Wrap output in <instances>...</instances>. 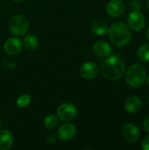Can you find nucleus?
Wrapping results in <instances>:
<instances>
[{
    "mask_svg": "<svg viewBox=\"0 0 149 150\" xmlns=\"http://www.w3.org/2000/svg\"><path fill=\"white\" fill-rule=\"evenodd\" d=\"M102 75L108 80L117 81L120 79L126 72V63L124 61L116 56H108L100 66Z\"/></svg>",
    "mask_w": 149,
    "mask_h": 150,
    "instance_id": "f257e3e1",
    "label": "nucleus"
},
{
    "mask_svg": "<svg viewBox=\"0 0 149 150\" xmlns=\"http://www.w3.org/2000/svg\"><path fill=\"white\" fill-rule=\"evenodd\" d=\"M108 34L112 43L117 47H126L132 39V33L129 25L124 22H116L108 29Z\"/></svg>",
    "mask_w": 149,
    "mask_h": 150,
    "instance_id": "f03ea898",
    "label": "nucleus"
},
{
    "mask_svg": "<svg viewBox=\"0 0 149 150\" xmlns=\"http://www.w3.org/2000/svg\"><path fill=\"white\" fill-rule=\"evenodd\" d=\"M125 73V81L132 88H140L146 83L147 71L141 63L133 64Z\"/></svg>",
    "mask_w": 149,
    "mask_h": 150,
    "instance_id": "7ed1b4c3",
    "label": "nucleus"
},
{
    "mask_svg": "<svg viewBox=\"0 0 149 150\" xmlns=\"http://www.w3.org/2000/svg\"><path fill=\"white\" fill-rule=\"evenodd\" d=\"M8 26L10 32L15 36H23L28 31L29 21L24 15L17 14L9 19Z\"/></svg>",
    "mask_w": 149,
    "mask_h": 150,
    "instance_id": "20e7f679",
    "label": "nucleus"
},
{
    "mask_svg": "<svg viewBox=\"0 0 149 150\" xmlns=\"http://www.w3.org/2000/svg\"><path fill=\"white\" fill-rule=\"evenodd\" d=\"M78 111L75 105L72 103H63L59 105V107L56 110V115L59 120L61 121H71L75 120L77 116Z\"/></svg>",
    "mask_w": 149,
    "mask_h": 150,
    "instance_id": "39448f33",
    "label": "nucleus"
},
{
    "mask_svg": "<svg viewBox=\"0 0 149 150\" xmlns=\"http://www.w3.org/2000/svg\"><path fill=\"white\" fill-rule=\"evenodd\" d=\"M80 76L85 80H92L96 78L99 74V67L93 62H88L83 63L79 69Z\"/></svg>",
    "mask_w": 149,
    "mask_h": 150,
    "instance_id": "423d86ee",
    "label": "nucleus"
},
{
    "mask_svg": "<svg viewBox=\"0 0 149 150\" xmlns=\"http://www.w3.org/2000/svg\"><path fill=\"white\" fill-rule=\"evenodd\" d=\"M128 25L129 27L136 32H139L142 30L145 26L146 19L140 11H133L128 15Z\"/></svg>",
    "mask_w": 149,
    "mask_h": 150,
    "instance_id": "0eeeda50",
    "label": "nucleus"
},
{
    "mask_svg": "<svg viewBox=\"0 0 149 150\" xmlns=\"http://www.w3.org/2000/svg\"><path fill=\"white\" fill-rule=\"evenodd\" d=\"M122 135L126 142L134 143L140 139L141 132L136 125L133 123H127L122 128Z\"/></svg>",
    "mask_w": 149,
    "mask_h": 150,
    "instance_id": "6e6552de",
    "label": "nucleus"
},
{
    "mask_svg": "<svg viewBox=\"0 0 149 150\" xmlns=\"http://www.w3.org/2000/svg\"><path fill=\"white\" fill-rule=\"evenodd\" d=\"M76 134V127L72 123H64L57 130V137L62 142L73 139Z\"/></svg>",
    "mask_w": 149,
    "mask_h": 150,
    "instance_id": "1a4fd4ad",
    "label": "nucleus"
},
{
    "mask_svg": "<svg viewBox=\"0 0 149 150\" xmlns=\"http://www.w3.org/2000/svg\"><path fill=\"white\" fill-rule=\"evenodd\" d=\"M126 10V4L122 0H111L106 5V12L113 18L120 17Z\"/></svg>",
    "mask_w": 149,
    "mask_h": 150,
    "instance_id": "9d476101",
    "label": "nucleus"
},
{
    "mask_svg": "<svg viewBox=\"0 0 149 150\" xmlns=\"http://www.w3.org/2000/svg\"><path fill=\"white\" fill-rule=\"evenodd\" d=\"M22 49V41L18 38H9L4 44V50L9 55H16Z\"/></svg>",
    "mask_w": 149,
    "mask_h": 150,
    "instance_id": "9b49d317",
    "label": "nucleus"
},
{
    "mask_svg": "<svg viewBox=\"0 0 149 150\" xmlns=\"http://www.w3.org/2000/svg\"><path fill=\"white\" fill-rule=\"evenodd\" d=\"M92 50L97 56L102 58L110 56L113 52L112 46L109 43L102 40L95 42L92 46Z\"/></svg>",
    "mask_w": 149,
    "mask_h": 150,
    "instance_id": "f8f14e48",
    "label": "nucleus"
},
{
    "mask_svg": "<svg viewBox=\"0 0 149 150\" xmlns=\"http://www.w3.org/2000/svg\"><path fill=\"white\" fill-rule=\"evenodd\" d=\"M142 107V100L138 96H131L125 102V109L129 113H134Z\"/></svg>",
    "mask_w": 149,
    "mask_h": 150,
    "instance_id": "ddd939ff",
    "label": "nucleus"
},
{
    "mask_svg": "<svg viewBox=\"0 0 149 150\" xmlns=\"http://www.w3.org/2000/svg\"><path fill=\"white\" fill-rule=\"evenodd\" d=\"M13 144V136L8 130H0V150H9Z\"/></svg>",
    "mask_w": 149,
    "mask_h": 150,
    "instance_id": "4468645a",
    "label": "nucleus"
},
{
    "mask_svg": "<svg viewBox=\"0 0 149 150\" xmlns=\"http://www.w3.org/2000/svg\"><path fill=\"white\" fill-rule=\"evenodd\" d=\"M90 29L94 34L98 35V36H102V35H105L108 33L109 27H108V25L105 21L99 19V20L94 21L91 24Z\"/></svg>",
    "mask_w": 149,
    "mask_h": 150,
    "instance_id": "2eb2a0df",
    "label": "nucleus"
},
{
    "mask_svg": "<svg viewBox=\"0 0 149 150\" xmlns=\"http://www.w3.org/2000/svg\"><path fill=\"white\" fill-rule=\"evenodd\" d=\"M23 44L25 46V47L30 51H32V50H35L38 46H39V40L36 36L32 35V34H29V35H26L25 38H24V40H23Z\"/></svg>",
    "mask_w": 149,
    "mask_h": 150,
    "instance_id": "dca6fc26",
    "label": "nucleus"
},
{
    "mask_svg": "<svg viewBox=\"0 0 149 150\" xmlns=\"http://www.w3.org/2000/svg\"><path fill=\"white\" fill-rule=\"evenodd\" d=\"M138 58L143 62H149V43L142 44L137 50Z\"/></svg>",
    "mask_w": 149,
    "mask_h": 150,
    "instance_id": "f3484780",
    "label": "nucleus"
},
{
    "mask_svg": "<svg viewBox=\"0 0 149 150\" xmlns=\"http://www.w3.org/2000/svg\"><path fill=\"white\" fill-rule=\"evenodd\" d=\"M44 126L47 129H54L58 125V117L54 114H48L44 119Z\"/></svg>",
    "mask_w": 149,
    "mask_h": 150,
    "instance_id": "a211bd4d",
    "label": "nucleus"
},
{
    "mask_svg": "<svg viewBox=\"0 0 149 150\" xmlns=\"http://www.w3.org/2000/svg\"><path fill=\"white\" fill-rule=\"evenodd\" d=\"M31 100H32V98L29 94H23L18 98L16 103L18 107L24 108V107H26L31 103Z\"/></svg>",
    "mask_w": 149,
    "mask_h": 150,
    "instance_id": "6ab92c4d",
    "label": "nucleus"
},
{
    "mask_svg": "<svg viewBox=\"0 0 149 150\" xmlns=\"http://www.w3.org/2000/svg\"><path fill=\"white\" fill-rule=\"evenodd\" d=\"M141 149L143 150H149V134L143 139L141 142Z\"/></svg>",
    "mask_w": 149,
    "mask_h": 150,
    "instance_id": "aec40b11",
    "label": "nucleus"
},
{
    "mask_svg": "<svg viewBox=\"0 0 149 150\" xmlns=\"http://www.w3.org/2000/svg\"><path fill=\"white\" fill-rule=\"evenodd\" d=\"M143 128L146 133L149 134V115L143 121Z\"/></svg>",
    "mask_w": 149,
    "mask_h": 150,
    "instance_id": "412c9836",
    "label": "nucleus"
},
{
    "mask_svg": "<svg viewBox=\"0 0 149 150\" xmlns=\"http://www.w3.org/2000/svg\"><path fill=\"white\" fill-rule=\"evenodd\" d=\"M56 140H57V138H56V136H54V134L49 135V136L47 137V142H48L49 144H51V145H54V144L56 142Z\"/></svg>",
    "mask_w": 149,
    "mask_h": 150,
    "instance_id": "4be33fe9",
    "label": "nucleus"
},
{
    "mask_svg": "<svg viewBox=\"0 0 149 150\" xmlns=\"http://www.w3.org/2000/svg\"><path fill=\"white\" fill-rule=\"evenodd\" d=\"M147 38H148V40H149V25L148 27V29H147Z\"/></svg>",
    "mask_w": 149,
    "mask_h": 150,
    "instance_id": "5701e85b",
    "label": "nucleus"
},
{
    "mask_svg": "<svg viewBox=\"0 0 149 150\" xmlns=\"http://www.w3.org/2000/svg\"><path fill=\"white\" fill-rule=\"evenodd\" d=\"M146 82L148 83V85H149V76H148V77H147V79H146Z\"/></svg>",
    "mask_w": 149,
    "mask_h": 150,
    "instance_id": "b1692460",
    "label": "nucleus"
},
{
    "mask_svg": "<svg viewBox=\"0 0 149 150\" xmlns=\"http://www.w3.org/2000/svg\"><path fill=\"white\" fill-rule=\"evenodd\" d=\"M13 1L18 2V3H20V2H23V1H25V0H13Z\"/></svg>",
    "mask_w": 149,
    "mask_h": 150,
    "instance_id": "393cba45",
    "label": "nucleus"
},
{
    "mask_svg": "<svg viewBox=\"0 0 149 150\" xmlns=\"http://www.w3.org/2000/svg\"><path fill=\"white\" fill-rule=\"evenodd\" d=\"M146 3H147V5H148V7L149 9V0H146Z\"/></svg>",
    "mask_w": 149,
    "mask_h": 150,
    "instance_id": "a878e982",
    "label": "nucleus"
},
{
    "mask_svg": "<svg viewBox=\"0 0 149 150\" xmlns=\"http://www.w3.org/2000/svg\"><path fill=\"white\" fill-rule=\"evenodd\" d=\"M1 124H2V121H1V119H0V127H1Z\"/></svg>",
    "mask_w": 149,
    "mask_h": 150,
    "instance_id": "bb28decb",
    "label": "nucleus"
},
{
    "mask_svg": "<svg viewBox=\"0 0 149 150\" xmlns=\"http://www.w3.org/2000/svg\"><path fill=\"white\" fill-rule=\"evenodd\" d=\"M148 104H149V97H148Z\"/></svg>",
    "mask_w": 149,
    "mask_h": 150,
    "instance_id": "cd10ccee",
    "label": "nucleus"
}]
</instances>
